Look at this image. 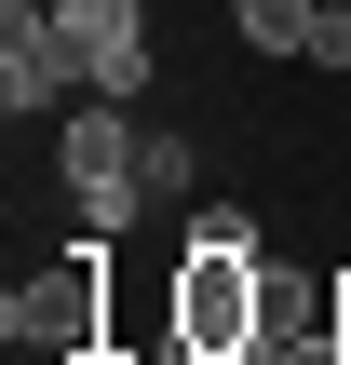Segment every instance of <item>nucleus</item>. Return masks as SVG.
<instances>
[{"instance_id":"nucleus-1","label":"nucleus","mask_w":351,"mask_h":365,"mask_svg":"<svg viewBox=\"0 0 351 365\" xmlns=\"http://www.w3.org/2000/svg\"><path fill=\"white\" fill-rule=\"evenodd\" d=\"M27 352H54V365H108V230L81 244V257H54L41 284H14V312H0Z\"/></svg>"},{"instance_id":"nucleus-2","label":"nucleus","mask_w":351,"mask_h":365,"mask_svg":"<svg viewBox=\"0 0 351 365\" xmlns=\"http://www.w3.org/2000/svg\"><path fill=\"white\" fill-rule=\"evenodd\" d=\"M68 203H81V230H122V217L149 203V176H135V122H122V95H95V108H68Z\"/></svg>"},{"instance_id":"nucleus-3","label":"nucleus","mask_w":351,"mask_h":365,"mask_svg":"<svg viewBox=\"0 0 351 365\" xmlns=\"http://www.w3.org/2000/svg\"><path fill=\"white\" fill-rule=\"evenodd\" d=\"M81 81V27L68 14H27V27H0V108L27 122V108H54Z\"/></svg>"},{"instance_id":"nucleus-4","label":"nucleus","mask_w":351,"mask_h":365,"mask_svg":"<svg viewBox=\"0 0 351 365\" xmlns=\"http://www.w3.org/2000/svg\"><path fill=\"white\" fill-rule=\"evenodd\" d=\"M230 27H243L257 54H311V27H325V0H230Z\"/></svg>"},{"instance_id":"nucleus-5","label":"nucleus","mask_w":351,"mask_h":365,"mask_svg":"<svg viewBox=\"0 0 351 365\" xmlns=\"http://www.w3.org/2000/svg\"><path fill=\"white\" fill-rule=\"evenodd\" d=\"M81 81H95V95H135V81H149V27H95V41H81Z\"/></svg>"},{"instance_id":"nucleus-6","label":"nucleus","mask_w":351,"mask_h":365,"mask_svg":"<svg viewBox=\"0 0 351 365\" xmlns=\"http://www.w3.org/2000/svg\"><path fill=\"white\" fill-rule=\"evenodd\" d=\"M189 244H203V257H257V217H243V203H189Z\"/></svg>"},{"instance_id":"nucleus-7","label":"nucleus","mask_w":351,"mask_h":365,"mask_svg":"<svg viewBox=\"0 0 351 365\" xmlns=\"http://www.w3.org/2000/svg\"><path fill=\"white\" fill-rule=\"evenodd\" d=\"M135 176H149V203H176V190H189V149H176V135H135Z\"/></svg>"},{"instance_id":"nucleus-8","label":"nucleus","mask_w":351,"mask_h":365,"mask_svg":"<svg viewBox=\"0 0 351 365\" xmlns=\"http://www.w3.org/2000/svg\"><path fill=\"white\" fill-rule=\"evenodd\" d=\"M271 365H351V339L325 325V339H271Z\"/></svg>"},{"instance_id":"nucleus-9","label":"nucleus","mask_w":351,"mask_h":365,"mask_svg":"<svg viewBox=\"0 0 351 365\" xmlns=\"http://www.w3.org/2000/svg\"><path fill=\"white\" fill-rule=\"evenodd\" d=\"M54 14H68L81 41H95V27H135V0H54Z\"/></svg>"},{"instance_id":"nucleus-10","label":"nucleus","mask_w":351,"mask_h":365,"mask_svg":"<svg viewBox=\"0 0 351 365\" xmlns=\"http://www.w3.org/2000/svg\"><path fill=\"white\" fill-rule=\"evenodd\" d=\"M311 68H351V14H325V27H311Z\"/></svg>"},{"instance_id":"nucleus-11","label":"nucleus","mask_w":351,"mask_h":365,"mask_svg":"<svg viewBox=\"0 0 351 365\" xmlns=\"http://www.w3.org/2000/svg\"><path fill=\"white\" fill-rule=\"evenodd\" d=\"M27 14H54V0H0V27H27Z\"/></svg>"},{"instance_id":"nucleus-12","label":"nucleus","mask_w":351,"mask_h":365,"mask_svg":"<svg viewBox=\"0 0 351 365\" xmlns=\"http://www.w3.org/2000/svg\"><path fill=\"white\" fill-rule=\"evenodd\" d=\"M338 339H351V284H338Z\"/></svg>"}]
</instances>
